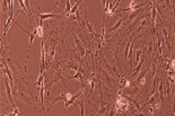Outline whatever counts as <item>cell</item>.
I'll return each instance as SVG.
<instances>
[{"label":"cell","instance_id":"obj_10","mask_svg":"<svg viewBox=\"0 0 175 116\" xmlns=\"http://www.w3.org/2000/svg\"><path fill=\"white\" fill-rule=\"evenodd\" d=\"M3 65H5V72L7 73V76H8V78H9V80H10V85H11V87H13V85H14V82H13V74H11V72H10V70H9V68H8V65H7V63L3 61Z\"/></svg>","mask_w":175,"mask_h":116},{"label":"cell","instance_id":"obj_12","mask_svg":"<svg viewBox=\"0 0 175 116\" xmlns=\"http://www.w3.org/2000/svg\"><path fill=\"white\" fill-rule=\"evenodd\" d=\"M35 29H36L37 35H38L40 37H43V35H44V30H43V26H42V24H41V23H40L38 25H36V26H35Z\"/></svg>","mask_w":175,"mask_h":116},{"label":"cell","instance_id":"obj_13","mask_svg":"<svg viewBox=\"0 0 175 116\" xmlns=\"http://www.w3.org/2000/svg\"><path fill=\"white\" fill-rule=\"evenodd\" d=\"M151 22H152V25L155 26V24H156V6H154V3L151 6Z\"/></svg>","mask_w":175,"mask_h":116},{"label":"cell","instance_id":"obj_22","mask_svg":"<svg viewBox=\"0 0 175 116\" xmlns=\"http://www.w3.org/2000/svg\"><path fill=\"white\" fill-rule=\"evenodd\" d=\"M175 112V96H174V103H173V113Z\"/></svg>","mask_w":175,"mask_h":116},{"label":"cell","instance_id":"obj_4","mask_svg":"<svg viewBox=\"0 0 175 116\" xmlns=\"http://www.w3.org/2000/svg\"><path fill=\"white\" fill-rule=\"evenodd\" d=\"M60 79H61V80H67V78H63V77H62V70H61V69H58V70L56 71V73H54L53 78H52V81H51L50 85H49V88L52 87V85L56 84L57 81H59Z\"/></svg>","mask_w":175,"mask_h":116},{"label":"cell","instance_id":"obj_2","mask_svg":"<svg viewBox=\"0 0 175 116\" xmlns=\"http://www.w3.org/2000/svg\"><path fill=\"white\" fill-rule=\"evenodd\" d=\"M83 91H84V85L82 86V89H80V91L79 92H77L76 95H72V97L67 102V103H64V109H63V115L66 114V111H67V108L70 106V105H75V103H76V100H77V98H79V97H82L83 96Z\"/></svg>","mask_w":175,"mask_h":116},{"label":"cell","instance_id":"obj_5","mask_svg":"<svg viewBox=\"0 0 175 116\" xmlns=\"http://www.w3.org/2000/svg\"><path fill=\"white\" fill-rule=\"evenodd\" d=\"M74 37H75V42H76V46H77V50L80 52V54H82V57L83 59L86 57V50H85V47L83 46V44L80 43V41L78 40V37L76 36V34H74Z\"/></svg>","mask_w":175,"mask_h":116},{"label":"cell","instance_id":"obj_17","mask_svg":"<svg viewBox=\"0 0 175 116\" xmlns=\"http://www.w3.org/2000/svg\"><path fill=\"white\" fill-rule=\"evenodd\" d=\"M141 54H143V50H138L137 52H136V64L138 65L139 64V62L141 61L140 58H141Z\"/></svg>","mask_w":175,"mask_h":116},{"label":"cell","instance_id":"obj_1","mask_svg":"<svg viewBox=\"0 0 175 116\" xmlns=\"http://www.w3.org/2000/svg\"><path fill=\"white\" fill-rule=\"evenodd\" d=\"M147 5H151V2H147V3H139V2H137V1H135V0H132L131 2H130V7H128V8H117V11H121V13H133V11H136V10H138V9H140L141 7H145Z\"/></svg>","mask_w":175,"mask_h":116},{"label":"cell","instance_id":"obj_18","mask_svg":"<svg viewBox=\"0 0 175 116\" xmlns=\"http://www.w3.org/2000/svg\"><path fill=\"white\" fill-rule=\"evenodd\" d=\"M105 111H106V103H104V102H102L101 103V107H99V115H102V114H104L105 113Z\"/></svg>","mask_w":175,"mask_h":116},{"label":"cell","instance_id":"obj_3","mask_svg":"<svg viewBox=\"0 0 175 116\" xmlns=\"http://www.w3.org/2000/svg\"><path fill=\"white\" fill-rule=\"evenodd\" d=\"M71 97H72V95H71V94H69V92H63V94H61L60 96L56 97L54 99H52V102H51V104L49 105V108H48V109H50V108H51V107H52V106H53V105H54L57 102H59V100H63L64 103H67V102H68V100H69Z\"/></svg>","mask_w":175,"mask_h":116},{"label":"cell","instance_id":"obj_6","mask_svg":"<svg viewBox=\"0 0 175 116\" xmlns=\"http://www.w3.org/2000/svg\"><path fill=\"white\" fill-rule=\"evenodd\" d=\"M57 17H59V16L54 11L53 13H44V14H41L40 15V23L42 24V22L45 20V19H48V18H57Z\"/></svg>","mask_w":175,"mask_h":116},{"label":"cell","instance_id":"obj_7","mask_svg":"<svg viewBox=\"0 0 175 116\" xmlns=\"http://www.w3.org/2000/svg\"><path fill=\"white\" fill-rule=\"evenodd\" d=\"M3 81H5V86H6V91H7V95H8V99H9V102L15 106V104H14V100H13V96H11V87H10V85L8 84V81H7V79H5L3 78ZM16 107V106H15Z\"/></svg>","mask_w":175,"mask_h":116},{"label":"cell","instance_id":"obj_14","mask_svg":"<svg viewBox=\"0 0 175 116\" xmlns=\"http://www.w3.org/2000/svg\"><path fill=\"white\" fill-rule=\"evenodd\" d=\"M139 11H140V9H138V10H136V11H133V13H131L129 16H128V23H130V22H132L138 15H139Z\"/></svg>","mask_w":175,"mask_h":116},{"label":"cell","instance_id":"obj_21","mask_svg":"<svg viewBox=\"0 0 175 116\" xmlns=\"http://www.w3.org/2000/svg\"><path fill=\"white\" fill-rule=\"evenodd\" d=\"M115 114H117V109H115V108H112V109H111V112H110V115H109V116H114Z\"/></svg>","mask_w":175,"mask_h":116},{"label":"cell","instance_id":"obj_11","mask_svg":"<svg viewBox=\"0 0 175 116\" xmlns=\"http://www.w3.org/2000/svg\"><path fill=\"white\" fill-rule=\"evenodd\" d=\"M144 60H145L144 58L141 59V61L139 62V64L136 67V69H135V70H133V72H132V77H135V76H137V74H138V72L140 71V69H141V67H143V64H144Z\"/></svg>","mask_w":175,"mask_h":116},{"label":"cell","instance_id":"obj_15","mask_svg":"<svg viewBox=\"0 0 175 116\" xmlns=\"http://www.w3.org/2000/svg\"><path fill=\"white\" fill-rule=\"evenodd\" d=\"M71 2L68 0V1H66V10H64V15H67V17L70 15V11H71Z\"/></svg>","mask_w":175,"mask_h":116},{"label":"cell","instance_id":"obj_8","mask_svg":"<svg viewBox=\"0 0 175 116\" xmlns=\"http://www.w3.org/2000/svg\"><path fill=\"white\" fill-rule=\"evenodd\" d=\"M79 65L80 64H78L76 61H74V60H70V61H68L67 63H66V67H67V69H72V70H75V71H78L79 70Z\"/></svg>","mask_w":175,"mask_h":116},{"label":"cell","instance_id":"obj_19","mask_svg":"<svg viewBox=\"0 0 175 116\" xmlns=\"http://www.w3.org/2000/svg\"><path fill=\"white\" fill-rule=\"evenodd\" d=\"M139 91V87L138 86H136L135 88H132V90L130 89V90H128V95H130V96H135L137 92Z\"/></svg>","mask_w":175,"mask_h":116},{"label":"cell","instance_id":"obj_20","mask_svg":"<svg viewBox=\"0 0 175 116\" xmlns=\"http://www.w3.org/2000/svg\"><path fill=\"white\" fill-rule=\"evenodd\" d=\"M163 88H164V82L162 81V82H160V85H159V94H160V96H159V97H160V102H163V91H164V89H163Z\"/></svg>","mask_w":175,"mask_h":116},{"label":"cell","instance_id":"obj_16","mask_svg":"<svg viewBox=\"0 0 175 116\" xmlns=\"http://www.w3.org/2000/svg\"><path fill=\"white\" fill-rule=\"evenodd\" d=\"M78 104L80 106V116H85V113H84V99H79V100H76L75 105Z\"/></svg>","mask_w":175,"mask_h":116},{"label":"cell","instance_id":"obj_9","mask_svg":"<svg viewBox=\"0 0 175 116\" xmlns=\"http://www.w3.org/2000/svg\"><path fill=\"white\" fill-rule=\"evenodd\" d=\"M127 17H128V16H124V17H122L121 19H119V20H117V24H115V25H114L113 27H111V28L109 29V33H112V32L117 30V29L119 28V27H120L121 25H122V23H123V22H124V20L127 19Z\"/></svg>","mask_w":175,"mask_h":116}]
</instances>
